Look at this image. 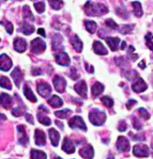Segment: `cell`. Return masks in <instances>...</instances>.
I'll return each mask as SVG.
<instances>
[{
	"label": "cell",
	"instance_id": "1",
	"mask_svg": "<svg viewBox=\"0 0 153 159\" xmlns=\"http://www.w3.org/2000/svg\"><path fill=\"white\" fill-rule=\"evenodd\" d=\"M86 14L90 17L101 16L108 13V8L103 4H95L92 2H87L84 5Z\"/></svg>",
	"mask_w": 153,
	"mask_h": 159
},
{
	"label": "cell",
	"instance_id": "2",
	"mask_svg": "<svg viewBox=\"0 0 153 159\" xmlns=\"http://www.w3.org/2000/svg\"><path fill=\"white\" fill-rule=\"evenodd\" d=\"M89 119L90 122L93 125L96 126H100L104 123L106 119H107V116L104 111L95 108L89 112Z\"/></svg>",
	"mask_w": 153,
	"mask_h": 159
},
{
	"label": "cell",
	"instance_id": "3",
	"mask_svg": "<svg viewBox=\"0 0 153 159\" xmlns=\"http://www.w3.org/2000/svg\"><path fill=\"white\" fill-rule=\"evenodd\" d=\"M47 48L46 43L40 38H36L31 42V51L35 54H40L44 51Z\"/></svg>",
	"mask_w": 153,
	"mask_h": 159
},
{
	"label": "cell",
	"instance_id": "4",
	"mask_svg": "<svg viewBox=\"0 0 153 159\" xmlns=\"http://www.w3.org/2000/svg\"><path fill=\"white\" fill-rule=\"evenodd\" d=\"M68 124H69V126L71 128H80L82 131H87V128H86L83 119L81 118L80 116H74L73 118L71 119Z\"/></svg>",
	"mask_w": 153,
	"mask_h": 159
},
{
	"label": "cell",
	"instance_id": "5",
	"mask_svg": "<svg viewBox=\"0 0 153 159\" xmlns=\"http://www.w3.org/2000/svg\"><path fill=\"white\" fill-rule=\"evenodd\" d=\"M133 154L137 157H148L149 155V149L148 146L144 144H137L134 146Z\"/></svg>",
	"mask_w": 153,
	"mask_h": 159
},
{
	"label": "cell",
	"instance_id": "6",
	"mask_svg": "<svg viewBox=\"0 0 153 159\" xmlns=\"http://www.w3.org/2000/svg\"><path fill=\"white\" fill-rule=\"evenodd\" d=\"M53 83L54 88L56 90V92H58L59 93H64L66 88V85H67L65 78H63L62 77H60V76L56 75L53 79Z\"/></svg>",
	"mask_w": 153,
	"mask_h": 159
},
{
	"label": "cell",
	"instance_id": "7",
	"mask_svg": "<svg viewBox=\"0 0 153 159\" xmlns=\"http://www.w3.org/2000/svg\"><path fill=\"white\" fill-rule=\"evenodd\" d=\"M55 59L57 64L67 67L71 64V59L65 52H59L55 54Z\"/></svg>",
	"mask_w": 153,
	"mask_h": 159
},
{
	"label": "cell",
	"instance_id": "8",
	"mask_svg": "<svg viewBox=\"0 0 153 159\" xmlns=\"http://www.w3.org/2000/svg\"><path fill=\"white\" fill-rule=\"evenodd\" d=\"M37 91L41 96L47 98L52 93L51 86L45 82H39L37 84Z\"/></svg>",
	"mask_w": 153,
	"mask_h": 159
},
{
	"label": "cell",
	"instance_id": "9",
	"mask_svg": "<svg viewBox=\"0 0 153 159\" xmlns=\"http://www.w3.org/2000/svg\"><path fill=\"white\" fill-rule=\"evenodd\" d=\"M12 67V61L6 54L3 53L0 56V70L8 71Z\"/></svg>",
	"mask_w": 153,
	"mask_h": 159
},
{
	"label": "cell",
	"instance_id": "10",
	"mask_svg": "<svg viewBox=\"0 0 153 159\" xmlns=\"http://www.w3.org/2000/svg\"><path fill=\"white\" fill-rule=\"evenodd\" d=\"M116 148L121 152H128L130 150V143L126 137L120 136L117 140Z\"/></svg>",
	"mask_w": 153,
	"mask_h": 159
},
{
	"label": "cell",
	"instance_id": "11",
	"mask_svg": "<svg viewBox=\"0 0 153 159\" xmlns=\"http://www.w3.org/2000/svg\"><path fill=\"white\" fill-rule=\"evenodd\" d=\"M11 76L12 79H13L14 84L17 86V87H20L21 83L23 80V75L22 71L19 68H15L14 71L11 72Z\"/></svg>",
	"mask_w": 153,
	"mask_h": 159
},
{
	"label": "cell",
	"instance_id": "12",
	"mask_svg": "<svg viewBox=\"0 0 153 159\" xmlns=\"http://www.w3.org/2000/svg\"><path fill=\"white\" fill-rule=\"evenodd\" d=\"M27 43L26 40L22 38H16L14 41V50L18 53H23L26 50Z\"/></svg>",
	"mask_w": 153,
	"mask_h": 159
},
{
	"label": "cell",
	"instance_id": "13",
	"mask_svg": "<svg viewBox=\"0 0 153 159\" xmlns=\"http://www.w3.org/2000/svg\"><path fill=\"white\" fill-rule=\"evenodd\" d=\"M74 90L81 97L84 98H87V85L84 80H81L75 84Z\"/></svg>",
	"mask_w": 153,
	"mask_h": 159
},
{
	"label": "cell",
	"instance_id": "14",
	"mask_svg": "<svg viewBox=\"0 0 153 159\" xmlns=\"http://www.w3.org/2000/svg\"><path fill=\"white\" fill-rule=\"evenodd\" d=\"M35 144L38 146H43L47 143L46 134L42 130L36 129L35 131Z\"/></svg>",
	"mask_w": 153,
	"mask_h": 159
},
{
	"label": "cell",
	"instance_id": "15",
	"mask_svg": "<svg viewBox=\"0 0 153 159\" xmlns=\"http://www.w3.org/2000/svg\"><path fill=\"white\" fill-rule=\"evenodd\" d=\"M80 156L85 159H92L94 157V149L91 145H87L79 151Z\"/></svg>",
	"mask_w": 153,
	"mask_h": 159
},
{
	"label": "cell",
	"instance_id": "16",
	"mask_svg": "<svg viewBox=\"0 0 153 159\" xmlns=\"http://www.w3.org/2000/svg\"><path fill=\"white\" fill-rule=\"evenodd\" d=\"M0 104L5 109H9L13 105L12 98L6 93H2L0 95Z\"/></svg>",
	"mask_w": 153,
	"mask_h": 159
},
{
	"label": "cell",
	"instance_id": "17",
	"mask_svg": "<svg viewBox=\"0 0 153 159\" xmlns=\"http://www.w3.org/2000/svg\"><path fill=\"white\" fill-rule=\"evenodd\" d=\"M17 132L19 134V138H18V141L21 145L25 146L27 143L29 142V137H27L26 131H25L24 126L23 125H18L17 127Z\"/></svg>",
	"mask_w": 153,
	"mask_h": 159
},
{
	"label": "cell",
	"instance_id": "18",
	"mask_svg": "<svg viewBox=\"0 0 153 159\" xmlns=\"http://www.w3.org/2000/svg\"><path fill=\"white\" fill-rule=\"evenodd\" d=\"M147 89V85L145 83L142 78H139L137 82H135L134 84L132 85V89L133 91L137 93H143V92L146 91Z\"/></svg>",
	"mask_w": 153,
	"mask_h": 159
},
{
	"label": "cell",
	"instance_id": "19",
	"mask_svg": "<svg viewBox=\"0 0 153 159\" xmlns=\"http://www.w3.org/2000/svg\"><path fill=\"white\" fill-rule=\"evenodd\" d=\"M105 41L112 51H116L119 50L120 39L118 37H107L105 39Z\"/></svg>",
	"mask_w": 153,
	"mask_h": 159
},
{
	"label": "cell",
	"instance_id": "20",
	"mask_svg": "<svg viewBox=\"0 0 153 159\" xmlns=\"http://www.w3.org/2000/svg\"><path fill=\"white\" fill-rule=\"evenodd\" d=\"M62 149L63 151H65L68 154H72V153H74L75 152L74 145L73 143L68 137H65Z\"/></svg>",
	"mask_w": 153,
	"mask_h": 159
},
{
	"label": "cell",
	"instance_id": "21",
	"mask_svg": "<svg viewBox=\"0 0 153 159\" xmlns=\"http://www.w3.org/2000/svg\"><path fill=\"white\" fill-rule=\"evenodd\" d=\"M93 49H94L95 53L98 55H107L108 53V51L107 48L104 46L101 41H95L93 43Z\"/></svg>",
	"mask_w": 153,
	"mask_h": 159
},
{
	"label": "cell",
	"instance_id": "22",
	"mask_svg": "<svg viewBox=\"0 0 153 159\" xmlns=\"http://www.w3.org/2000/svg\"><path fill=\"white\" fill-rule=\"evenodd\" d=\"M49 137L51 143L53 146H57L60 140V135L55 128H50L49 130Z\"/></svg>",
	"mask_w": 153,
	"mask_h": 159
},
{
	"label": "cell",
	"instance_id": "23",
	"mask_svg": "<svg viewBox=\"0 0 153 159\" xmlns=\"http://www.w3.org/2000/svg\"><path fill=\"white\" fill-rule=\"evenodd\" d=\"M71 44L77 53H81L83 50V42L77 35H74L71 40Z\"/></svg>",
	"mask_w": 153,
	"mask_h": 159
},
{
	"label": "cell",
	"instance_id": "24",
	"mask_svg": "<svg viewBox=\"0 0 153 159\" xmlns=\"http://www.w3.org/2000/svg\"><path fill=\"white\" fill-rule=\"evenodd\" d=\"M23 94L26 96V98L28 100H29L32 102H37V98L32 91V89L29 87L28 86H24L23 87Z\"/></svg>",
	"mask_w": 153,
	"mask_h": 159
},
{
	"label": "cell",
	"instance_id": "25",
	"mask_svg": "<svg viewBox=\"0 0 153 159\" xmlns=\"http://www.w3.org/2000/svg\"><path fill=\"white\" fill-rule=\"evenodd\" d=\"M48 104H49L50 106L53 107H62L63 105V102L58 95H53V96L48 100Z\"/></svg>",
	"mask_w": 153,
	"mask_h": 159
},
{
	"label": "cell",
	"instance_id": "26",
	"mask_svg": "<svg viewBox=\"0 0 153 159\" xmlns=\"http://www.w3.org/2000/svg\"><path fill=\"white\" fill-rule=\"evenodd\" d=\"M104 87L101 83L97 82L94 84V86L92 88V95L93 97L96 98L100 94H101L104 92Z\"/></svg>",
	"mask_w": 153,
	"mask_h": 159
},
{
	"label": "cell",
	"instance_id": "27",
	"mask_svg": "<svg viewBox=\"0 0 153 159\" xmlns=\"http://www.w3.org/2000/svg\"><path fill=\"white\" fill-rule=\"evenodd\" d=\"M23 17L25 20L35 21V17H34L33 14L31 11V9L27 5L23 7Z\"/></svg>",
	"mask_w": 153,
	"mask_h": 159
},
{
	"label": "cell",
	"instance_id": "28",
	"mask_svg": "<svg viewBox=\"0 0 153 159\" xmlns=\"http://www.w3.org/2000/svg\"><path fill=\"white\" fill-rule=\"evenodd\" d=\"M31 159H47V155L43 151L32 149L30 152Z\"/></svg>",
	"mask_w": 153,
	"mask_h": 159
},
{
	"label": "cell",
	"instance_id": "29",
	"mask_svg": "<svg viewBox=\"0 0 153 159\" xmlns=\"http://www.w3.org/2000/svg\"><path fill=\"white\" fill-rule=\"evenodd\" d=\"M132 6H133V8H134V15L138 17H142L143 14V9H142L141 4H140L139 2H133Z\"/></svg>",
	"mask_w": 153,
	"mask_h": 159
},
{
	"label": "cell",
	"instance_id": "30",
	"mask_svg": "<svg viewBox=\"0 0 153 159\" xmlns=\"http://www.w3.org/2000/svg\"><path fill=\"white\" fill-rule=\"evenodd\" d=\"M0 86L8 90H11L12 89V85L10 80L7 77H4V76L0 77Z\"/></svg>",
	"mask_w": 153,
	"mask_h": 159
},
{
	"label": "cell",
	"instance_id": "31",
	"mask_svg": "<svg viewBox=\"0 0 153 159\" xmlns=\"http://www.w3.org/2000/svg\"><path fill=\"white\" fill-rule=\"evenodd\" d=\"M37 118L38 122L41 124L44 125L49 126L51 125V120H50V119L48 116H47L43 114V113H38Z\"/></svg>",
	"mask_w": 153,
	"mask_h": 159
},
{
	"label": "cell",
	"instance_id": "32",
	"mask_svg": "<svg viewBox=\"0 0 153 159\" xmlns=\"http://www.w3.org/2000/svg\"><path fill=\"white\" fill-rule=\"evenodd\" d=\"M63 39L59 34H56L52 39V46L54 50L56 49H59V46H60L61 43L62 42Z\"/></svg>",
	"mask_w": 153,
	"mask_h": 159
},
{
	"label": "cell",
	"instance_id": "33",
	"mask_svg": "<svg viewBox=\"0 0 153 159\" xmlns=\"http://www.w3.org/2000/svg\"><path fill=\"white\" fill-rule=\"evenodd\" d=\"M85 26L86 30L90 32L91 34H93L95 32V30L97 29V23L95 21L92 20H86L85 21Z\"/></svg>",
	"mask_w": 153,
	"mask_h": 159
},
{
	"label": "cell",
	"instance_id": "34",
	"mask_svg": "<svg viewBox=\"0 0 153 159\" xmlns=\"http://www.w3.org/2000/svg\"><path fill=\"white\" fill-rule=\"evenodd\" d=\"M34 32H35V26H34L33 25H30L26 23H24L22 28V32L24 35H31V34L33 33Z\"/></svg>",
	"mask_w": 153,
	"mask_h": 159
},
{
	"label": "cell",
	"instance_id": "35",
	"mask_svg": "<svg viewBox=\"0 0 153 159\" xmlns=\"http://www.w3.org/2000/svg\"><path fill=\"white\" fill-rule=\"evenodd\" d=\"M71 114V111L69 109H64L62 111L55 112V115L60 119H67Z\"/></svg>",
	"mask_w": 153,
	"mask_h": 159
},
{
	"label": "cell",
	"instance_id": "36",
	"mask_svg": "<svg viewBox=\"0 0 153 159\" xmlns=\"http://www.w3.org/2000/svg\"><path fill=\"white\" fill-rule=\"evenodd\" d=\"M25 110H26V107H25L24 105H23V103L17 107L14 108V109L12 111V115L14 116L18 117L24 114Z\"/></svg>",
	"mask_w": 153,
	"mask_h": 159
},
{
	"label": "cell",
	"instance_id": "37",
	"mask_svg": "<svg viewBox=\"0 0 153 159\" xmlns=\"http://www.w3.org/2000/svg\"><path fill=\"white\" fill-rule=\"evenodd\" d=\"M0 24L3 25V26L5 27V30H6V31L8 32L10 35H11V34L13 33L14 26L11 23L9 22L8 20H3L0 21Z\"/></svg>",
	"mask_w": 153,
	"mask_h": 159
},
{
	"label": "cell",
	"instance_id": "38",
	"mask_svg": "<svg viewBox=\"0 0 153 159\" xmlns=\"http://www.w3.org/2000/svg\"><path fill=\"white\" fill-rule=\"evenodd\" d=\"M138 76V73L134 70H130V71H125V77L129 81H132L134 80Z\"/></svg>",
	"mask_w": 153,
	"mask_h": 159
},
{
	"label": "cell",
	"instance_id": "39",
	"mask_svg": "<svg viewBox=\"0 0 153 159\" xmlns=\"http://www.w3.org/2000/svg\"><path fill=\"white\" fill-rule=\"evenodd\" d=\"M134 25H123L122 26V28L120 29L119 32L122 35H126V34L130 33L131 31H132V30L134 29Z\"/></svg>",
	"mask_w": 153,
	"mask_h": 159
},
{
	"label": "cell",
	"instance_id": "40",
	"mask_svg": "<svg viewBox=\"0 0 153 159\" xmlns=\"http://www.w3.org/2000/svg\"><path fill=\"white\" fill-rule=\"evenodd\" d=\"M102 103L104 104V106H106L108 108L112 107L113 105V100L109 96H104L101 98Z\"/></svg>",
	"mask_w": 153,
	"mask_h": 159
},
{
	"label": "cell",
	"instance_id": "41",
	"mask_svg": "<svg viewBox=\"0 0 153 159\" xmlns=\"http://www.w3.org/2000/svg\"><path fill=\"white\" fill-rule=\"evenodd\" d=\"M34 7H35V10L37 11L38 13L41 14L45 11V4L43 1L38 2L35 3L34 5Z\"/></svg>",
	"mask_w": 153,
	"mask_h": 159
},
{
	"label": "cell",
	"instance_id": "42",
	"mask_svg": "<svg viewBox=\"0 0 153 159\" xmlns=\"http://www.w3.org/2000/svg\"><path fill=\"white\" fill-rule=\"evenodd\" d=\"M146 41L147 47L150 49L152 51H153V35L151 32H149L145 37Z\"/></svg>",
	"mask_w": 153,
	"mask_h": 159
},
{
	"label": "cell",
	"instance_id": "43",
	"mask_svg": "<svg viewBox=\"0 0 153 159\" xmlns=\"http://www.w3.org/2000/svg\"><path fill=\"white\" fill-rule=\"evenodd\" d=\"M49 3L54 10H59L64 4L62 1H49Z\"/></svg>",
	"mask_w": 153,
	"mask_h": 159
},
{
	"label": "cell",
	"instance_id": "44",
	"mask_svg": "<svg viewBox=\"0 0 153 159\" xmlns=\"http://www.w3.org/2000/svg\"><path fill=\"white\" fill-rule=\"evenodd\" d=\"M138 112H139V114L140 116H141L143 119H145V120H147V119L150 118V115H149L148 111H147L145 108H139V109H138Z\"/></svg>",
	"mask_w": 153,
	"mask_h": 159
},
{
	"label": "cell",
	"instance_id": "45",
	"mask_svg": "<svg viewBox=\"0 0 153 159\" xmlns=\"http://www.w3.org/2000/svg\"><path fill=\"white\" fill-rule=\"evenodd\" d=\"M105 22L106 25L110 29H112V30H116V29L119 28V25L112 19H107Z\"/></svg>",
	"mask_w": 153,
	"mask_h": 159
},
{
	"label": "cell",
	"instance_id": "46",
	"mask_svg": "<svg viewBox=\"0 0 153 159\" xmlns=\"http://www.w3.org/2000/svg\"><path fill=\"white\" fill-rule=\"evenodd\" d=\"M116 14H118V15L121 16L122 17H123V18L125 17V19H127L128 16V15L127 11H125V8H124V6L119 7V8H118V11H117Z\"/></svg>",
	"mask_w": 153,
	"mask_h": 159
},
{
	"label": "cell",
	"instance_id": "47",
	"mask_svg": "<svg viewBox=\"0 0 153 159\" xmlns=\"http://www.w3.org/2000/svg\"><path fill=\"white\" fill-rule=\"evenodd\" d=\"M133 126L136 130H140L142 128V125L140 124V121L136 117L133 119Z\"/></svg>",
	"mask_w": 153,
	"mask_h": 159
},
{
	"label": "cell",
	"instance_id": "48",
	"mask_svg": "<svg viewBox=\"0 0 153 159\" xmlns=\"http://www.w3.org/2000/svg\"><path fill=\"white\" fill-rule=\"evenodd\" d=\"M116 60V64L118 65L119 66H125V65L128 64L127 60L123 57H120V58H117V59H115Z\"/></svg>",
	"mask_w": 153,
	"mask_h": 159
},
{
	"label": "cell",
	"instance_id": "49",
	"mask_svg": "<svg viewBox=\"0 0 153 159\" xmlns=\"http://www.w3.org/2000/svg\"><path fill=\"white\" fill-rule=\"evenodd\" d=\"M118 129L119 131H125L126 129H127V125H126L125 121H121V122H119V127H118Z\"/></svg>",
	"mask_w": 153,
	"mask_h": 159
},
{
	"label": "cell",
	"instance_id": "50",
	"mask_svg": "<svg viewBox=\"0 0 153 159\" xmlns=\"http://www.w3.org/2000/svg\"><path fill=\"white\" fill-rule=\"evenodd\" d=\"M71 71V74H70V77L73 80H77V78H79V75L77 73V71L75 70V68H72Z\"/></svg>",
	"mask_w": 153,
	"mask_h": 159
},
{
	"label": "cell",
	"instance_id": "51",
	"mask_svg": "<svg viewBox=\"0 0 153 159\" xmlns=\"http://www.w3.org/2000/svg\"><path fill=\"white\" fill-rule=\"evenodd\" d=\"M137 104V101L136 100H134V99H130V100L128 102L127 104H126V107H127L128 109L130 110L133 107V106H134V104Z\"/></svg>",
	"mask_w": 153,
	"mask_h": 159
},
{
	"label": "cell",
	"instance_id": "52",
	"mask_svg": "<svg viewBox=\"0 0 153 159\" xmlns=\"http://www.w3.org/2000/svg\"><path fill=\"white\" fill-rule=\"evenodd\" d=\"M42 74L41 72V70L40 68H35L32 71V75L34 76H38V75H41Z\"/></svg>",
	"mask_w": 153,
	"mask_h": 159
},
{
	"label": "cell",
	"instance_id": "53",
	"mask_svg": "<svg viewBox=\"0 0 153 159\" xmlns=\"http://www.w3.org/2000/svg\"><path fill=\"white\" fill-rule=\"evenodd\" d=\"M26 119L27 122H29L30 124L33 125L34 124V119H33V116L31 114H26Z\"/></svg>",
	"mask_w": 153,
	"mask_h": 159
},
{
	"label": "cell",
	"instance_id": "54",
	"mask_svg": "<svg viewBox=\"0 0 153 159\" xmlns=\"http://www.w3.org/2000/svg\"><path fill=\"white\" fill-rule=\"evenodd\" d=\"M38 33L39 35H41L42 37L46 38V34H45V31L43 28L38 29Z\"/></svg>",
	"mask_w": 153,
	"mask_h": 159
},
{
	"label": "cell",
	"instance_id": "55",
	"mask_svg": "<svg viewBox=\"0 0 153 159\" xmlns=\"http://www.w3.org/2000/svg\"><path fill=\"white\" fill-rule=\"evenodd\" d=\"M55 122H56V125L58 126V127L60 128L62 130L63 129V128H64V125H63L62 122H59V121H57V120H56Z\"/></svg>",
	"mask_w": 153,
	"mask_h": 159
},
{
	"label": "cell",
	"instance_id": "56",
	"mask_svg": "<svg viewBox=\"0 0 153 159\" xmlns=\"http://www.w3.org/2000/svg\"><path fill=\"white\" fill-rule=\"evenodd\" d=\"M138 66H139L141 69H144V68H146V65H145V62H144V60H142L141 62L138 64Z\"/></svg>",
	"mask_w": 153,
	"mask_h": 159
},
{
	"label": "cell",
	"instance_id": "57",
	"mask_svg": "<svg viewBox=\"0 0 153 159\" xmlns=\"http://www.w3.org/2000/svg\"><path fill=\"white\" fill-rule=\"evenodd\" d=\"M39 109L43 110V111H44V112H49V110H48L47 107H45L44 105H41L40 107H39Z\"/></svg>",
	"mask_w": 153,
	"mask_h": 159
},
{
	"label": "cell",
	"instance_id": "58",
	"mask_svg": "<svg viewBox=\"0 0 153 159\" xmlns=\"http://www.w3.org/2000/svg\"><path fill=\"white\" fill-rule=\"evenodd\" d=\"M126 48V42L125 41H122V46H121V50H124Z\"/></svg>",
	"mask_w": 153,
	"mask_h": 159
},
{
	"label": "cell",
	"instance_id": "59",
	"mask_svg": "<svg viewBox=\"0 0 153 159\" xmlns=\"http://www.w3.org/2000/svg\"><path fill=\"white\" fill-rule=\"evenodd\" d=\"M55 159H62V158H60V157H56Z\"/></svg>",
	"mask_w": 153,
	"mask_h": 159
}]
</instances>
